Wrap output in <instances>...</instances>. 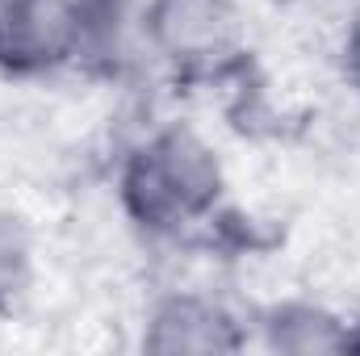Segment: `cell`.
Masks as SVG:
<instances>
[{"mask_svg": "<svg viewBox=\"0 0 360 356\" xmlns=\"http://www.w3.org/2000/svg\"><path fill=\"white\" fill-rule=\"evenodd\" d=\"M34 276V243L17 214L0 210V306H13Z\"/></svg>", "mask_w": 360, "mask_h": 356, "instance_id": "obj_7", "label": "cell"}, {"mask_svg": "<svg viewBox=\"0 0 360 356\" xmlns=\"http://www.w3.org/2000/svg\"><path fill=\"white\" fill-rule=\"evenodd\" d=\"M276 4H302V0H276Z\"/></svg>", "mask_w": 360, "mask_h": 356, "instance_id": "obj_10", "label": "cell"}, {"mask_svg": "<svg viewBox=\"0 0 360 356\" xmlns=\"http://www.w3.org/2000/svg\"><path fill=\"white\" fill-rule=\"evenodd\" d=\"M80 59H117L126 42V0H72Z\"/></svg>", "mask_w": 360, "mask_h": 356, "instance_id": "obj_6", "label": "cell"}, {"mask_svg": "<svg viewBox=\"0 0 360 356\" xmlns=\"http://www.w3.org/2000/svg\"><path fill=\"white\" fill-rule=\"evenodd\" d=\"M147 42L180 72H210L239 51L235 0H147Z\"/></svg>", "mask_w": 360, "mask_h": 356, "instance_id": "obj_2", "label": "cell"}, {"mask_svg": "<svg viewBox=\"0 0 360 356\" xmlns=\"http://www.w3.org/2000/svg\"><path fill=\"white\" fill-rule=\"evenodd\" d=\"M264 344L272 352H289V356L344 352L348 327L314 302H285V306H272L264 314Z\"/></svg>", "mask_w": 360, "mask_h": 356, "instance_id": "obj_5", "label": "cell"}, {"mask_svg": "<svg viewBox=\"0 0 360 356\" xmlns=\"http://www.w3.org/2000/svg\"><path fill=\"white\" fill-rule=\"evenodd\" d=\"M80 59L72 0H0V72L46 76Z\"/></svg>", "mask_w": 360, "mask_h": 356, "instance_id": "obj_3", "label": "cell"}, {"mask_svg": "<svg viewBox=\"0 0 360 356\" xmlns=\"http://www.w3.org/2000/svg\"><path fill=\"white\" fill-rule=\"evenodd\" d=\"M222 160L188 126H164L134 147L122 172L130 218L155 235H180L205 222L222 201Z\"/></svg>", "mask_w": 360, "mask_h": 356, "instance_id": "obj_1", "label": "cell"}, {"mask_svg": "<svg viewBox=\"0 0 360 356\" xmlns=\"http://www.w3.org/2000/svg\"><path fill=\"white\" fill-rule=\"evenodd\" d=\"M344 352H360V327H356V331L348 327V344H344Z\"/></svg>", "mask_w": 360, "mask_h": 356, "instance_id": "obj_9", "label": "cell"}, {"mask_svg": "<svg viewBox=\"0 0 360 356\" xmlns=\"http://www.w3.org/2000/svg\"><path fill=\"white\" fill-rule=\"evenodd\" d=\"M243 344L239 323L226 306L201 298V293H172L155 306L147 319L143 348L151 352H235Z\"/></svg>", "mask_w": 360, "mask_h": 356, "instance_id": "obj_4", "label": "cell"}, {"mask_svg": "<svg viewBox=\"0 0 360 356\" xmlns=\"http://www.w3.org/2000/svg\"><path fill=\"white\" fill-rule=\"evenodd\" d=\"M344 76H348L352 92L360 96V21L348 30V42H344Z\"/></svg>", "mask_w": 360, "mask_h": 356, "instance_id": "obj_8", "label": "cell"}]
</instances>
